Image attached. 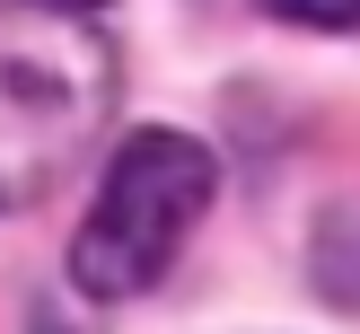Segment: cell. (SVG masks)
I'll return each mask as SVG.
<instances>
[{
  "label": "cell",
  "instance_id": "6da1fadb",
  "mask_svg": "<svg viewBox=\"0 0 360 334\" xmlns=\"http://www.w3.org/2000/svg\"><path fill=\"white\" fill-rule=\"evenodd\" d=\"M211 185H220V167L193 132H132L105 167L79 238H70V281L88 299L150 290L167 273V255L185 246V229L211 211Z\"/></svg>",
  "mask_w": 360,
  "mask_h": 334
},
{
  "label": "cell",
  "instance_id": "7a4b0ae2",
  "mask_svg": "<svg viewBox=\"0 0 360 334\" xmlns=\"http://www.w3.org/2000/svg\"><path fill=\"white\" fill-rule=\"evenodd\" d=\"M281 18H308V27H360V0H281Z\"/></svg>",
  "mask_w": 360,
  "mask_h": 334
},
{
  "label": "cell",
  "instance_id": "3957f363",
  "mask_svg": "<svg viewBox=\"0 0 360 334\" xmlns=\"http://www.w3.org/2000/svg\"><path fill=\"white\" fill-rule=\"evenodd\" d=\"M44 9H97V0H44Z\"/></svg>",
  "mask_w": 360,
  "mask_h": 334
},
{
  "label": "cell",
  "instance_id": "277c9868",
  "mask_svg": "<svg viewBox=\"0 0 360 334\" xmlns=\"http://www.w3.org/2000/svg\"><path fill=\"white\" fill-rule=\"evenodd\" d=\"M35 334H70V326H53V316H35Z\"/></svg>",
  "mask_w": 360,
  "mask_h": 334
}]
</instances>
